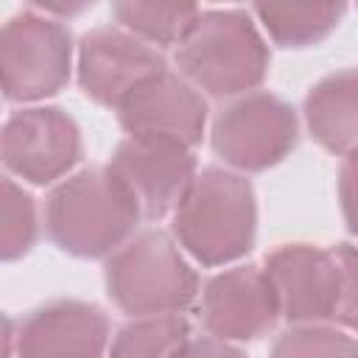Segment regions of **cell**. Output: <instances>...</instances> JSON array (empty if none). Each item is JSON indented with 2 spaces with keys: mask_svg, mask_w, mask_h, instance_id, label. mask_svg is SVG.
I'll return each mask as SVG.
<instances>
[{
  "mask_svg": "<svg viewBox=\"0 0 358 358\" xmlns=\"http://www.w3.org/2000/svg\"><path fill=\"white\" fill-rule=\"evenodd\" d=\"M137 201L109 168H87L50 190L45 227L53 243L76 257L120 249L140 218Z\"/></svg>",
  "mask_w": 358,
  "mask_h": 358,
  "instance_id": "obj_1",
  "label": "cell"
},
{
  "mask_svg": "<svg viewBox=\"0 0 358 358\" xmlns=\"http://www.w3.org/2000/svg\"><path fill=\"white\" fill-rule=\"evenodd\" d=\"M257 204L252 185L224 168H204L173 210V235L204 266L246 255L255 243Z\"/></svg>",
  "mask_w": 358,
  "mask_h": 358,
  "instance_id": "obj_2",
  "label": "cell"
},
{
  "mask_svg": "<svg viewBox=\"0 0 358 358\" xmlns=\"http://www.w3.org/2000/svg\"><path fill=\"white\" fill-rule=\"evenodd\" d=\"M182 73L210 95H238L257 87L268 73V48L246 11H199L179 42Z\"/></svg>",
  "mask_w": 358,
  "mask_h": 358,
  "instance_id": "obj_3",
  "label": "cell"
},
{
  "mask_svg": "<svg viewBox=\"0 0 358 358\" xmlns=\"http://www.w3.org/2000/svg\"><path fill=\"white\" fill-rule=\"evenodd\" d=\"M109 299L134 316L182 313L199 294V277L165 232L148 229L126 241L106 263Z\"/></svg>",
  "mask_w": 358,
  "mask_h": 358,
  "instance_id": "obj_4",
  "label": "cell"
},
{
  "mask_svg": "<svg viewBox=\"0 0 358 358\" xmlns=\"http://www.w3.org/2000/svg\"><path fill=\"white\" fill-rule=\"evenodd\" d=\"M70 31L36 11L11 17L0 31V81L8 101H36L70 76Z\"/></svg>",
  "mask_w": 358,
  "mask_h": 358,
  "instance_id": "obj_5",
  "label": "cell"
},
{
  "mask_svg": "<svg viewBox=\"0 0 358 358\" xmlns=\"http://www.w3.org/2000/svg\"><path fill=\"white\" fill-rule=\"evenodd\" d=\"M296 145L294 109L268 92H252L224 106L213 123L215 154L243 171L277 165Z\"/></svg>",
  "mask_w": 358,
  "mask_h": 358,
  "instance_id": "obj_6",
  "label": "cell"
},
{
  "mask_svg": "<svg viewBox=\"0 0 358 358\" xmlns=\"http://www.w3.org/2000/svg\"><path fill=\"white\" fill-rule=\"evenodd\" d=\"M109 171L129 190L145 218H159L182 201L196 179V159L187 145L151 137L123 140L109 162Z\"/></svg>",
  "mask_w": 358,
  "mask_h": 358,
  "instance_id": "obj_7",
  "label": "cell"
},
{
  "mask_svg": "<svg viewBox=\"0 0 358 358\" xmlns=\"http://www.w3.org/2000/svg\"><path fill=\"white\" fill-rule=\"evenodd\" d=\"M81 157V134L70 115L56 106L14 112L3 126V162L11 173L48 185L64 176Z\"/></svg>",
  "mask_w": 358,
  "mask_h": 358,
  "instance_id": "obj_8",
  "label": "cell"
},
{
  "mask_svg": "<svg viewBox=\"0 0 358 358\" xmlns=\"http://www.w3.org/2000/svg\"><path fill=\"white\" fill-rule=\"evenodd\" d=\"M165 70V59L154 45L143 42L126 28L103 25L90 31L78 45V81L87 98L103 106L120 101L143 81Z\"/></svg>",
  "mask_w": 358,
  "mask_h": 358,
  "instance_id": "obj_9",
  "label": "cell"
},
{
  "mask_svg": "<svg viewBox=\"0 0 358 358\" xmlns=\"http://www.w3.org/2000/svg\"><path fill=\"white\" fill-rule=\"evenodd\" d=\"M117 120L131 137L171 140L190 148L201 140L207 103L190 81L165 67L120 101Z\"/></svg>",
  "mask_w": 358,
  "mask_h": 358,
  "instance_id": "obj_10",
  "label": "cell"
},
{
  "mask_svg": "<svg viewBox=\"0 0 358 358\" xmlns=\"http://www.w3.org/2000/svg\"><path fill=\"white\" fill-rule=\"evenodd\" d=\"M277 291L280 313L296 324L333 319L338 302V263L333 249L308 243L280 246L266 257L263 268Z\"/></svg>",
  "mask_w": 358,
  "mask_h": 358,
  "instance_id": "obj_11",
  "label": "cell"
},
{
  "mask_svg": "<svg viewBox=\"0 0 358 358\" xmlns=\"http://www.w3.org/2000/svg\"><path fill=\"white\" fill-rule=\"evenodd\" d=\"M280 316L277 291L257 266L229 268L213 277L201 294V319L218 338H260Z\"/></svg>",
  "mask_w": 358,
  "mask_h": 358,
  "instance_id": "obj_12",
  "label": "cell"
},
{
  "mask_svg": "<svg viewBox=\"0 0 358 358\" xmlns=\"http://www.w3.org/2000/svg\"><path fill=\"white\" fill-rule=\"evenodd\" d=\"M109 322L101 308L56 299L36 308L17 333V358H101Z\"/></svg>",
  "mask_w": 358,
  "mask_h": 358,
  "instance_id": "obj_13",
  "label": "cell"
},
{
  "mask_svg": "<svg viewBox=\"0 0 358 358\" xmlns=\"http://www.w3.org/2000/svg\"><path fill=\"white\" fill-rule=\"evenodd\" d=\"M310 134L333 154L358 151V70L322 78L305 98Z\"/></svg>",
  "mask_w": 358,
  "mask_h": 358,
  "instance_id": "obj_14",
  "label": "cell"
},
{
  "mask_svg": "<svg viewBox=\"0 0 358 358\" xmlns=\"http://www.w3.org/2000/svg\"><path fill=\"white\" fill-rule=\"evenodd\" d=\"M255 14L277 45L305 48L324 39L341 20V3H257Z\"/></svg>",
  "mask_w": 358,
  "mask_h": 358,
  "instance_id": "obj_15",
  "label": "cell"
},
{
  "mask_svg": "<svg viewBox=\"0 0 358 358\" xmlns=\"http://www.w3.org/2000/svg\"><path fill=\"white\" fill-rule=\"evenodd\" d=\"M115 20L148 45H179L190 31L199 8L190 3H115Z\"/></svg>",
  "mask_w": 358,
  "mask_h": 358,
  "instance_id": "obj_16",
  "label": "cell"
},
{
  "mask_svg": "<svg viewBox=\"0 0 358 358\" xmlns=\"http://www.w3.org/2000/svg\"><path fill=\"white\" fill-rule=\"evenodd\" d=\"M185 341L187 322L182 313L137 316L117 330L109 358H171Z\"/></svg>",
  "mask_w": 358,
  "mask_h": 358,
  "instance_id": "obj_17",
  "label": "cell"
},
{
  "mask_svg": "<svg viewBox=\"0 0 358 358\" xmlns=\"http://www.w3.org/2000/svg\"><path fill=\"white\" fill-rule=\"evenodd\" d=\"M268 358H358V344L341 330L299 324L274 341Z\"/></svg>",
  "mask_w": 358,
  "mask_h": 358,
  "instance_id": "obj_18",
  "label": "cell"
},
{
  "mask_svg": "<svg viewBox=\"0 0 358 358\" xmlns=\"http://www.w3.org/2000/svg\"><path fill=\"white\" fill-rule=\"evenodd\" d=\"M0 255L14 260L25 255L36 238V210L34 199L17 187L8 176L3 179V204H0Z\"/></svg>",
  "mask_w": 358,
  "mask_h": 358,
  "instance_id": "obj_19",
  "label": "cell"
},
{
  "mask_svg": "<svg viewBox=\"0 0 358 358\" xmlns=\"http://www.w3.org/2000/svg\"><path fill=\"white\" fill-rule=\"evenodd\" d=\"M333 257L338 263V302L333 319L358 330V246H336Z\"/></svg>",
  "mask_w": 358,
  "mask_h": 358,
  "instance_id": "obj_20",
  "label": "cell"
},
{
  "mask_svg": "<svg viewBox=\"0 0 358 358\" xmlns=\"http://www.w3.org/2000/svg\"><path fill=\"white\" fill-rule=\"evenodd\" d=\"M338 199L352 235H358V151L347 154L338 171Z\"/></svg>",
  "mask_w": 358,
  "mask_h": 358,
  "instance_id": "obj_21",
  "label": "cell"
},
{
  "mask_svg": "<svg viewBox=\"0 0 358 358\" xmlns=\"http://www.w3.org/2000/svg\"><path fill=\"white\" fill-rule=\"evenodd\" d=\"M171 358H246V355L238 347L227 344L224 338L196 336V338H187Z\"/></svg>",
  "mask_w": 358,
  "mask_h": 358,
  "instance_id": "obj_22",
  "label": "cell"
}]
</instances>
